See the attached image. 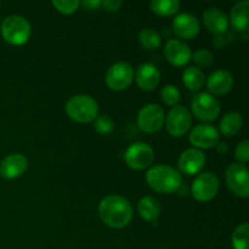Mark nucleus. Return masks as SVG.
I'll use <instances>...</instances> for the list:
<instances>
[{
  "label": "nucleus",
  "mask_w": 249,
  "mask_h": 249,
  "mask_svg": "<svg viewBox=\"0 0 249 249\" xmlns=\"http://www.w3.org/2000/svg\"><path fill=\"white\" fill-rule=\"evenodd\" d=\"M99 215L109 228L123 229L133 220V207L124 197L109 195L100 202Z\"/></svg>",
  "instance_id": "1"
},
{
  "label": "nucleus",
  "mask_w": 249,
  "mask_h": 249,
  "mask_svg": "<svg viewBox=\"0 0 249 249\" xmlns=\"http://www.w3.org/2000/svg\"><path fill=\"white\" fill-rule=\"evenodd\" d=\"M95 130L101 135H108L113 131L114 129V122L107 114H102V116H97L94 121Z\"/></svg>",
  "instance_id": "28"
},
{
  "label": "nucleus",
  "mask_w": 249,
  "mask_h": 249,
  "mask_svg": "<svg viewBox=\"0 0 249 249\" xmlns=\"http://www.w3.org/2000/svg\"><path fill=\"white\" fill-rule=\"evenodd\" d=\"M248 12H249V1H240L233 5L230 12V21L231 24L235 29L240 32L248 31Z\"/></svg>",
  "instance_id": "20"
},
{
  "label": "nucleus",
  "mask_w": 249,
  "mask_h": 249,
  "mask_svg": "<svg viewBox=\"0 0 249 249\" xmlns=\"http://www.w3.org/2000/svg\"><path fill=\"white\" fill-rule=\"evenodd\" d=\"M146 181L153 191L169 195L178 191L182 184L181 174L169 165L158 164L146 173Z\"/></svg>",
  "instance_id": "2"
},
{
  "label": "nucleus",
  "mask_w": 249,
  "mask_h": 249,
  "mask_svg": "<svg viewBox=\"0 0 249 249\" xmlns=\"http://www.w3.org/2000/svg\"><path fill=\"white\" fill-rule=\"evenodd\" d=\"M203 23L214 34H224L229 28L228 16L219 7H209L203 12Z\"/></svg>",
  "instance_id": "19"
},
{
  "label": "nucleus",
  "mask_w": 249,
  "mask_h": 249,
  "mask_svg": "<svg viewBox=\"0 0 249 249\" xmlns=\"http://www.w3.org/2000/svg\"><path fill=\"white\" fill-rule=\"evenodd\" d=\"M248 235H249V225L248 223L240 224L235 229L231 237L233 249H248Z\"/></svg>",
  "instance_id": "26"
},
{
  "label": "nucleus",
  "mask_w": 249,
  "mask_h": 249,
  "mask_svg": "<svg viewBox=\"0 0 249 249\" xmlns=\"http://www.w3.org/2000/svg\"><path fill=\"white\" fill-rule=\"evenodd\" d=\"M139 43L146 50H157V49H160L162 40H160V36L157 32L146 28L139 33Z\"/></svg>",
  "instance_id": "25"
},
{
  "label": "nucleus",
  "mask_w": 249,
  "mask_h": 249,
  "mask_svg": "<svg viewBox=\"0 0 249 249\" xmlns=\"http://www.w3.org/2000/svg\"><path fill=\"white\" fill-rule=\"evenodd\" d=\"M133 67L128 62H117L108 68L105 82L108 89L113 91H123L128 89L134 80Z\"/></svg>",
  "instance_id": "6"
},
{
  "label": "nucleus",
  "mask_w": 249,
  "mask_h": 249,
  "mask_svg": "<svg viewBox=\"0 0 249 249\" xmlns=\"http://www.w3.org/2000/svg\"><path fill=\"white\" fill-rule=\"evenodd\" d=\"M207 88L211 95H225L231 91L233 87V75L229 71L218 70L214 71L207 78Z\"/></svg>",
  "instance_id": "18"
},
{
  "label": "nucleus",
  "mask_w": 249,
  "mask_h": 249,
  "mask_svg": "<svg viewBox=\"0 0 249 249\" xmlns=\"http://www.w3.org/2000/svg\"><path fill=\"white\" fill-rule=\"evenodd\" d=\"M122 5H123V2L119 1V0H104V1H101V6L107 12H117L121 9Z\"/></svg>",
  "instance_id": "32"
},
{
  "label": "nucleus",
  "mask_w": 249,
  "mask_h": 249,
  "mask_svg": "<svg viewBox=\"0 0 249 249\" xmlns=\"http://www.w3.org/2000/svg\"><path fill=\"white\" fill-rule=\"evenodd\" d=\"M189 141L192 146H195V148L207 150V148L215 147L216 143L220 141V134L215 126L209 124H199L191 130Z\"/></svg>",
  "instance_id": "12"
},
{
  "label": "nucleus",
  "mask_w": 249,
  "mask_h": 249,
  "mask_svg": "<svg viewBox=\"0 0 249 249\" xmlns=\"http://www.w3.org/2000/svg\"><path fill=\"white\" fill-rule=\"evenodd\" d=\"M180 2L177 0H153L150 2L151 11L158 16L168 17L179 11Z\"/></svg>",
  "instance_id": "24"
},
{
  "label": "nucleus",
  "mask_w": 249,
  "mask_h": 249,
  "mask_svg": "<svg viewBox=\"0 0 249 249\" xmlns=\"http://www.w3.org/2000/svg\"><path fill=\"white\" fill-rule=\"evenodd\" d=\"M160 96L168 106H177L180 101V91L175 85L168 84L160 91Z\"/></svg>",
  "instance_id": "29"
},
{
  "label": "nucleus",
  "mask_w": 249,
  "mask_h": 249,
  "mask_svg": "<svg viewBox=\"0 0 249 249\" xmlns=\"http://www.w3.org/2000/svg\"><path fill=\"white\" fill-rule=\"evenodd\" d=\"M215 147L216 151H218L219 153H221V155L228 152V145H226V142H224V141H219V142L216 143Z\"/></svg>",
  "instance_id": "34"
},
{
  "label": "nucleus",
  "mask_w": 249,
  "mask_h": 249,
  "mask_svg": "<svg viewBox=\"0 0 249 249\" xmlns=\"http://www.w3.org/2000/svg\"><path fill=\"white\" fill-rule=\"evenodd\" d=\"M192 124V117L191 112L184 106H177L173 107L168 116L165 117V126H167V131L174 138H181L184 136L187 131L191 129Z\"/></svg>",
  "instance_id": "8"
},
{
  "label": "nucleus",
  "mask_w": 249,
  "mask_h": 249,
  "mask_svg": "<svg viewBox=\"0 0 249 249\" xmlns=\"http://www.w3.org/2000/svg\"><path fill=\"white\" fill-rule=\"evenodd\" d=\"M164 56L170 65L184 67L191 61L192 53L185 41L180 39H170L164 46Z\"/></svg>",
  "instance_id": "13"
},
{
  "label": "nucleus",
  "mask_w": 249,
  "mask_h": 249,
  "mask_svg": "<svg viewBox=\"0 0 249 249\" xmlns=\"http://www.w3.org/2000/svg\"><path fill=\"white\" fill-rule=\"evenodd\" d=\"M180 170L186 175H196L206 164V155L198 148H187L179 157Z\"/></svg>",
  "instance_id": "15"
},
{
  "label": "nucleus",
  "mask_w": 249,
  "mask_h": 249,
  "mask_svg": "<svg viewBox=\"0 0 249 249\" xmlns=\"http://www.w3.org/2000/svg\"><path fill=\"white\" fill-rule=\"evenodd\" d=\"M80 5L87 10H97L101 6V1L100 0H85V1L80 2Z\"/></svg>",
  "instance_id": "33"
},
{
  "label": "nucleus",
  "mask_w": 249,
  "mask_h": 249,
  "mask_svg": "<svg viewBox=\"0 0 249 249\" xmlns=\"http://www.w3.org/2000/svg\"><path fill=\"white\" fill-rule=\"evenodd\" d=\"M28 167V160L21 153H11L0 163V177L6 180H14L22 177Z\"/></svg>",
  "instance_id": "14"
},
{
  "label": "nucleus",
  "mask_w": 249,
  "mask_h": 249,
  "mask_svg": "<svg viewBox=\"0 0 249 249\" xmlns=\"http://www.w3.org/2000/svg\"><path fill=\"white\" fill-rule=\"evenodd\" d=\"M173 31L181 39H194L199 33V22L191 14H180L173 21Z\"/></svg>",
  "instance_id": "16"
},
{
  "label": "nucleus",
  "mask_w": 249,
  "mask_h": 249,
  "mask_svg": "<svg viewBox=\"0 0 249 249\" xmlns=\"http://www.w3.org/2000/svg\"><path fill=\"white\" fill-rule=\"evenodd\" d=\"M0 32L6 43L18 46L29 40L32 36V27L26 17L10 15L2 21Z\"/></svg>",
  "instance_id": "3"
},
{
  "label": "nucleus",
  "mask_w": 249,
  "mask_h": 249,
  "mask_svg": "<svg viewBox=\"0 0 249 249\" xmlns=\"http://www.w3.org/2000/svg\"><path fill=\"white\" fill-rule=\"evenodd\" d=\"M165 114L162 107L157 104H148L139 111L138 126L143 133H157L163 126Z\"/></svg>",
  "instance_id": "10"
},
{
  "label": "nucleus",
  "mask_w": 249,
  "mask_h": 249,
  "mask_svg": "<svg viewBox=\"0 0 249 249\" xmlns=\"http://www.w3.org/2000/svg\"><path fill=\"white\" fill-rule=\"evenodd\" d=\"M226 184L229 189L238 197L247 198L249 196V179L248 170L245 164L233 163L229 165L225 172Z\"/></svg>",
  "instance_id": "11"
},
{
  "label": "nucleus",
  "mask_w": 249,
  "mask_h": 249,
  "mask_svg": "<svg viewBox=\"0 0 249 249\" xmlns=\"http://www.w3.org/2000/svg\"><path fill=\"white\" fill-rule=\"evenodd\" d=\"M191 111L197 119L213 122L220 114V104L209 92H198L191 100Z\"/></svg>",
  "instance_id": "5"
},
{
  "label": "nucleus",
  "mask_w": 249,
  "mask_h": 249,
  "mask_svg": "<svg viewBox=\"0 0 249 249\" xmlns=\"http://www.w3.org/2000/svg\"><path fill=\"white\" fill-rule=\"evenodd\" d=\"M66 112L68 117L78 123L94 122L99 113V105L94 97L89 95H75L66 104Z\"/></svg>",
  "instance_id": "4"
},
{
  "label": "nucleus",
  "mask_w": 249,
  "mask_h": 249,
  "mask_svg": "<svg viewBox=\"0 0 249 249\" xmlns=\"http://www.w3.org/2000/svg\"><path fill=\"white\" fill-rule=\"evenodd\" d=\"M126 165L134 170L147 169L155 160V151L148 143L135 142L124 153Z\"/></svg>",
  "instance_id": "7"
},
{
  "label": "nucleus",
  "mask_w": 249,
  "mask_h": 249,
  "mask_svg": "<svg viewBox=\"0 0 249 249\" xmlns=\"http://www.w3.org/2000/svg\"><path fill=\"white\" fill-rule=\"evenodd\" d=\"M235 158L240 164H245L249 160V142L248 140H243L237 145L235 150Z\"/></svg>",
  "instance_id": "31"
},
{
  "label": "nucleus",
  "mask_w": 249,
  "mask_h": 249,
  "mask_svg": "<svg viewBox=\"0 0 249 249\" xmlns=\"http://www.w3.org/2000/svg\"><path fill=\"white\" fill-rule=\"evenodd\" d=\"M51 4L61 14L71 15L77 11L80 1H78V0H53Z\"/></svg>",
  "instance_id": "30"
},
{
  "label": "nucleus",
  "mask_w": 249,
  "mask_h": 249,
  "mask_svg": "<svg viewBox=\"0 0 249 249\" xmlns=\"http://www.w3.org/2000/svg\"><path fill=\"white\" fill-rule=\"evenodd\" d=\"M243 126V118L240 113L237 112H229L225 116L221 118L220 121V133L225 136H233L237 133H240V130Z\"/></svg>",
  "instance_id": "22"
},
{
  "label": "nucleus",
  "mask_w": 249,
  "mask_h": 249,
  "mask_svg": "<svg viewBox=\"0 0 249 249\" xmlns=\"http://www.w3.org/2000/svg\"><path fill=\"white\" fill-rule=\"evenodd\" d=\"M134 78H135L136 84L141 90L152 91L160 84V73L158 68L152 63H142L138 67Z\"/></svg>",
  "instance_id": "17"
},
{
  "label": "nucleus",
  "mask_w": 249,
  "mask_h": 249,
  "mask_svg": "<svg viewBox=\"0 0 249 249\" xmlns=\"http://www.w3.org/2000/svg\"><path fill=\"white\" fill-rule=\"evenodd\" d=\"M192 196L196 201L206 203L218 195L219 179L214 173H202L192 182Z\"/></svg>",
  "instance_id": "9"
},
{
  "label": "nucleus",
  "mask_w": 249,
  "mask_h": 249,
  "mask_svg": "<svg viewBox=\"0 0 249 249\" xmlns=\"http://www.w3.org/2000/svg\"><path fill=\"white\" fill-rule=\"evenodd\" d=\"M191 60L196 63L197 68H208L214 63V56L207 49H199L192 53Z\"/></svg>",
  "instance_id": "27"
},
{
  "label": "nucleus",
  "mask_w": 249,
  "mask_h": 249,
  "mask_svg": "<svg viewBox=\"0 0 249 249\" xmlns=\"http://www.w3.org/2000/svg\"><path fill=\"white\" fill-rule=\"evenodd\" d=\"M182 82L185 87L191 91H198L206 83V75L199 68L189 67L182 73Z\"/></svg>",
  "instance_id": "23"
},
{
  "label": "nucleus",
  "mask_w": 249,
  "mask_h": 249,
  "mask_svg": "<svg viewBox=\"0 0 249 249\" xmlns=\"http://www.w3.org/2000/svg\"><path fill=\"white\" fill-rule=\"evenodd\" d=\"M139 215L146 221L157 220L160 214V204L155 197L146 196L139 201L138 204Z\"/></svg>",
  "instance_id": "21"
}]
</instances>
